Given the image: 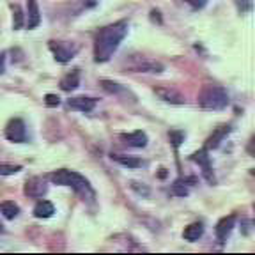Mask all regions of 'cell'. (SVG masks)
Returning a JSON list of instances; mask_svg holds the SVG:
<instances>
[{"mask_svg":"<svg viewBox=\"0 0 255 255\" xmlns=\"http://www.w3.org/2000/svg\"><path fill=\"white\" fill-rule=\"evenodd\" d=\"M128 36V21L121 20L103 27L94 41V60L96 62H107L117 52L119 44Z\"/></svg>","mask_w":255,"mask_h":255,"instance_id":"cell-1","label":"cell"},{"mask_svg":"<svg viewBox=\"0 0 255 255\" xmlns=\"http://www.w3.org/2000/svg\"><path fill=\"white\" fill-rule=\"evenodd\" d=\"M227 105L229 94L220 85H206L199 96V107L204 110H223Z\"/></svg>","mask_w":255,"mask_h":255,"instance_id":"cell-2","label":"cell"},{"mask_svg":"<svg viewBox=\"0 0 255 255\" xmlns=\"http://www.w3.org/2000/svg\"><path fill=\"white\" fill-rule=\"evenodd\" d=\"M50 177H52V181L55 184H60V186H71L73 190L78 191V193H92L89 181L85 179L84 175H80L78 172L62 168V170L53 172Z\"/></svg>","mask_w":255,"mask_h":255,"instance_id":"cell-3","label":"cell"},{"mask_svg":"<svg viewBox=\"0 0 255 255\" xmlns=\"http://www.w3.org/2000/svg\"><path fill=\"white\" fill-rule=\"evenodd\" d=\"M126 69L129 73H161L163 66L154 60L143 59V57H131V62L128 64Z\"/></svg>","mask_w":255,"mask_h":255,"instance_id":"cell-4","label":"cell"},{"mask_svg":"<svg viewBox=\"0 0 255 255\" xmlns=\"http://www.w3.org/2000/svg\"><path fill=\"white\" fill-rule=\"evenodd\" d=\"M5 138L9 142L21 143L27 140V128L21 119H11L5 126Z\"/></svg>","mask_w":255,"mask_h":255,"instance_id":"cell-5","label":"cell"},{"mask_svg":"<svg viewBox=\"0 0 255 255\" xmlns=\"http://www.w3.org/2000/svg\"><path fill=\"white\" fill-rule=\"evenodd\" d=\"M48 46H50V50H52L53 55H55V60L60 64L69 62L76 53V48H71L66 43H59V41H50Z\"/></svg>","mask_w":255,"mask_h":255,"instance_id":"cell-6","label":"cell"},{"mask_svg":"<svg viewBox=\"0 0 255 255\" xmlns=\"http://www.w3.org/2000/svg\"><path fill=\"white\" fill-rule=\"evenodd\" d=\"M46 190H48V184L43 177H30V179L25 183V188H23L25 195L32 197V199L43 197L44 193H46Z\"/></svg>","mask_w":255,"mask_h":255,"instance_id":"cell-7","label":"cell"},{"mask_svg":"<svg viewBox=\"0 0 255 255\" xmlns=\"http://www.w3.org/2000/svg\"><path fill=\"white\" fill-rule=\"evenodd\" d=\"M234 225H236V216L234 215L223 216V218L216 223V238H218L220 243H225V241H227V238L231 236Z\"/></svg>","mask_w":255,"mask_h":255,"instance_id":"cell-8","label":"cell"},{"mask_svg":"<svg viewBox=\"0 0 255 255\" xmlns=\"http://www.w3.org/2000/svg\"><path fill=\"white\" fill-rule=\"evenodd\" d=\"M156 96H159V100L167 101V103H172V105H184L186 100H184V96L181 92H177L175 89H170V87H156L154 89Z\"/></svg>","mask_w":255,"mask_h":255,"instance_id":"cell-9","label":"cell"},{"mask_svg":"<svg viewBox=\"0 0 255 255\" xmlns=\"http://www.w3.org/2000/svg\"><path fill=\"white\" fill-rule=\"evenodd\" d=\"M68 107L78 112H91L96 107V100L94 98H87V96H76V98H71L68 101Z\"/></svg>","mask_w":255,"mask_h":255,"instance_id":"cell-10","label":"cell"},{"mask_svg":"<svg viewBox=\"0 0 255 255\" xmlns=\"http://www.w3.org/2000/svg\"><path fill=\"white\" fill-rule=\"evenodd\" d=\"M191 161H195L202 167L204 175H206L207 179L213 181V174H211V161H209V156H207V149H200V151L193 152L191 154Z\"/></svg>","mask_w":255,"mask_h":255,"instance_id":"cell-11","label":"cell"},{"mask_svg":"<svg viewBox=\"0 0 255 255\" xmlns=\"http://www.w3.org/2000/svg\"><path fill=\"white\" fill-rule=\"evenodd\" d=\"M41 23V12L37 0H27V27L36 28Z\"/></svg>","mask_w":255,"mask_h":255,"instance_id":"cell-12","label":"cell"},{"mask_svg":"<svg viewBox=\"0 0 255 255\" xmlns=\"http://www.w3.org/2000/svg\"><path fill=\"white\" fill-rule=\"evenodd\" d=\"M121 138L128 143V145H131V147H145L147 145V135L143 131H133V133H124L121 135Z\"/></svg>","mask_w":255,"mask_h":255,"instance_id":"cell-13","label":"cell"},{"mask_svg":"<svg viewBox=\"0 0 255 255\" xmlns=\"http://www.w3.org/2000/svg\"><path fill=\"white\" fill-rule=\"evenodd\" d=\"M231 133V126L229 124H223V126H220L218 129H216L215 133H213L209 138H207V142H206V147L204 149H216L220 145V142H222L225 136Z\"/></svg>","mask_w":255,"mask_h":255,"instance_id":"cell-14","label":"cell"},{"mask_svg":"<svg viewBox=\"0 0 255 255\" xmlns=\"http://www.w3.org/2000/svg\"><path fill=\"white\" fill-rule=\"evenodd\" d=\"M78 85H80V71L78 69H73L71 73H68V75L62 76V80H60V89L66 91V92L75 91Z\"/></svg>","mask_w":255,"mask_h":255,"instance_id":"cell-15","label":"cell"},{"mask_svg":"<svg viewBox=\"0 0 255 255\" xmlns=\"http://www.w3.org/2000/svg\"><path fill=\"white\" fill-rule=\"evenodd\" d=\"M55 213V206L50 200H39L34 207V216L36 218H50Z\"/></svg>","mask_w":255,"mask_h":255,"instance_id":"cell-16","label":"cell"},{"mask_svg":"<svg viewBox=\"0 0 255 255\" xmlns=\"http://www.w3.org/2000/svg\"><path fill=\"white\" fill-rule=\"evenodd\" d=\"M204 234V227L202 223H191V225H188L186 229H184L183 232V238L186 239V241H190V243H193V241H199L200 238H202Z\"/></svg>","mask_w":255,"mask_h":255,"instance_id":"cell-17","label":"cell"},{"mask_svg":"<svg viewBox=\"0 0 255 255\" xmlns=\"http://www.w3.org/2000/svg\"><path fill=\"white\" fill-rule=\"evenodd\" d=\"M112 159H114V161H117L119 165H123V167H126V168H138L140 165H142V161H140L138 158H135V156L112 154Z\"/></svg>","mask_w":255,"mask_h":255,"instance_id":"cell-18","label":"cell"},{"mask_svg":"<svg viewBox=\"0 0 255 255\" xmlns=\"http://www.w3.org/2000/svg\"><path fill=\"white\" fill-rule=\"evenodd\" d=\"M0 211H2V215H4L7 220H12V218H16V216H18L20 209H18V206H16L14 202L7 200V202H4L2 206H0Z\"/></svg>","mask_w":255,"mask_h":255,"instance_id":"cell-19","label":"cell"},{"mask_svg":"<svg viewBox=\"0 0 255 255\" xmlns=\"http://www.w3.org/2000/svg\"><path fill=\"white\" fill-rule=\"evenodd\" d=\"M23 27V11L20 5H12V28L20 30Z\"/></svg>","mask_w":255,"mask_h":255,"instance_id":"cell-20","label":"cell"},{"mask_svg":"<svg viewBox=\"0 0 255 255\" xmlns=\"http://www.w3.org/2000/svg\"><path fill=\"white\" fill-rule=\"evenodd\" d=\"M101 87H103L107 92H110V94H117V92L123 91L121 85L116 84V82H112V80H101Z\"/></svg>","mask_w":255,"mask_h":255,"instance_id":"cell-21","label":"cell"},{"mask_svg":"<svg viewBox=\"0 0 255 255\" xmlns=\"http://www.w3.org/2000/svg\"><path fill=\"white\" fill-rule=\"evenodd\" d=\"M172 193L177 197H186L188 195V188L183 184V181H175L174 184H172Z\"/></svg>","mask_w":255,"mask_h":255,"instance_id":"cell-22","label":"cell"},{"mask_svg":"<svg viewBox=\"0 0 255 255\" xmlns=\"http://www.w3.org/2000/svg\"><path fill=\"white\" fill-rule=\"evenodd\" d=\"M20 170V165H0V175H14Z\"/></svg>","mask_w":255,"mask_h":255,"instance_id":"cell-23","label":"cell"},{"mask_svg":"<svg viewBox=\"0 0 255 255\" xmlns=\"http://www.w3.org/2000/svg\"><path fill=\"white\" fill-rule=\"evenodd\" d=\"M238 2V7H239V11L243 12H250L252 11V7H254V2L252 0H236Z\"/></svg>","mask_w":255,"mask_h":255,"instance_id":"cell-24","label":"cell"},{"mask_svg":"<svg viewBox=\"0 0 255 255\" xmlns=\"http://www.w3.org/2000/svg\"><path fill=\"white\" fill-rule=\"evenodd\" d=\"M168 135H170V140H172V143H174V147H179V143L184 140L183 131H170Z\"/></svg>","mask_w":255,"mask_h":255,"instance_id":"cell-25","label":"cell"},{"mask_svg":"<svg viewBox=\"0 0 255 255\" xmlns=\"http://www.w3.org/2000/svg\"><path fill=\"white\" fill-rule=\"evenodd\" d=\"M44 103L48 105V107H59L60 103V98L55 94H46L44 96Z\"/></svg>","mask_w":255,"mask_h":255,"instance_id":"cell-26","label":"cell"},{"mask_svg":"<svg viewBox=\"0 0 255 255\" xmlns=\"http://www.w3.org/2000/svg\"><path fill=\"white\" fill-rule=\"evenodd\" d=\"M186 4H190L191 9H195V11H199V9H204L207 4V0H186Z\"/></svg>","mask_w":255,"mask_h":255,"instance_id":"cell-27","label":"cell"},{"mask_svg":"<svg viewBox=\"0 0 255 255\" xmlns=\"http://www.w3.org/2000/svg\"><path fill=\"white\" fill-rule=\"evenodd\" d=\"M4 73V57H2V53H0V75Z\"/></svg>","mask_w":255,"mask_h":255,"instance_id":"cell-28","label":"cell"}]
</instances>
